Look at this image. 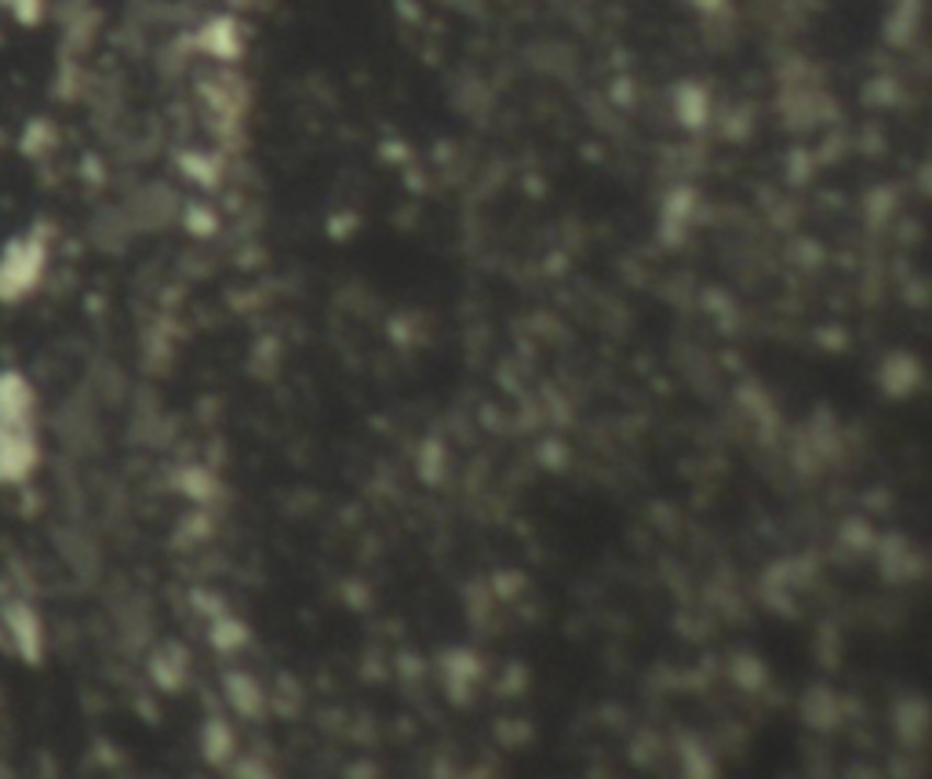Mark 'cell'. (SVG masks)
Segmentation results:
<instances>
[{
  "label": "cell",
  "instance_id": "obj_1",
  "mask_svg": "<svg viewBox=\"0 0 932 779\" xmlns=\"http://www.w3.org/2000/svg\"><path fill=\"white\" fill-rule=\"evenodd\" d=\"M44 259H48V252L37 241H30V237L11 241L4 248V255H0V302H15L26 291L37 288Z\"/></svg>",
  "mask_w": 932,
  "mask_h": 779
},
{
  "label": "cell",
  "instance_id": "obj_2",
  "mask_svg": "<svg viewBox=\"0 0 932 779\" xmlns=\"http://www.w3.org/2000/svg\"><path fill=\"white\" fill-rule=\"evenodd\" d=\"M37 467V442L30 426H0V484L26 481Z\"/></svg>",
  "mask_w": 932,
  "mask_h": 779
},
{
  "label": "cell",
  "instance_id": "obj_3",
  "mask_svg": "<svg viewBox=\"0 0 932 779\" xmlns=\"http://www.w3.org/2000/svg\"><path fill=\"white\" fill-rule=\"evenodd\" d=\"M33 390L19 371H0V426H30Z\"/></svg>",
  "mask_w": 932,
  "mask_h": 779
},
{
  "label": "cell",
  "instance_id": "obj_4",
  "mask_svg": "<svg viewBox=\"0 0 932 779\" xmlns=\"http://www.w3.org/2000/svg\"><path fill=\"white\" fill-rule=\"evenodd\" d=\"M4 627L11 630V641L26 660L41 656V619L26 602H11L4 608Z\"/></svg>",
  "mask_w": 932,
  "mask_h": 779
},
{
  "label": "cell",
  "instance_id": "obj_5",
  "mask_svg": "<svg viewBox=\"0 0 932 779\" xmlns=\"http://www.w3.org/2000/svg\"><path fill=\"white\" fill-rule=\"evenodd\" d=\"M0 4H4L19 22H26V26H33L44 11V0H0Z\"/></svg>",
  "mask_w": 932,
  "mask_h": 779
}]
</instances>
